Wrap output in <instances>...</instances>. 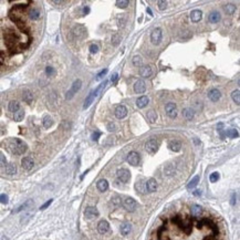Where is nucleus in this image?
Instances as JSON below:
<instances>
[{
    "label": "nucleus",
    "mask_w": 240,
    "mask_h": 240,
    "mask_svg": "<svg viewBox=\"0 0 240 240\" xmlns=\"http://www.w3.org/2000/svg\"><path fill=\"white\" fill-rule=\"evenodd\" d=\"M94 98H95V96H94V93H93V92H91V93L89 94V96H87V98L85 99L84 104H83V110H86V108H87L89 106L91 105L92 102L94 101Z\"/></svg>",
    "instance_id": "obj_30"
},
{
    "label": "nucleus",
    "mask_w": 240,
    "mask_h": 240,
    "mask_svg": "<svg viewBox=\"0 0 240 240\" xmlns=\"http://www.w3.org/2000/svg\"><path fill=\"white\" fill-rule=\"evenodd\" d=\"M106 127H107V129H108L110 132H114V131H116V125L114 124L113 122L107 123V124H106Z\"/></svg>",
    "instance_id": "obj_48"
},
{
    "label": "nucleus",
    "mask_w": 240,
    "mask_h": 240,
    "mask_svg": "<svg viewBox=\"0 0 240 240\" xmlns=\"http://www.w3.org/2000/svg\"><path fill=\"white\" fill-rule=\"evenodd\" d=\"M22 99L26 103H31L33 100V94L30 90H24L22 93Z\"/></svg>",
    "instance_id": "obj_23"
},
{
    "label": "nucleus",
    "mask_w": 240,
    "mask_h": 240,
    "mask_svg": "<svg viewBox=\"0 0 240 240\" xmlns=\"http://www.w3.org/2000/svg\"><path fill=\"white\" fill-rule=\"evenodd\" d=\"M208 98L212 100V102H217L221 98V93L217 89H212V91H209V93H208Z\"/></svg>",
    "instance_id": "obj_17"
},
{
    "label": "nucleus",
    "mask_w": 240,
    "mask_h": 240,
    "mask_svg": "<svg viewBox=\"0 0 240 240\" xmlns=\"http://www.w3.org/2000/svg\"><path fill=\"white\" fill-rule=\"evenodd\" d=\"M106 73H107V69H104L103 71H101L99 74L96 75V78H95V80H98V81H99V80H101V79H102L103 77H104V75H105Z\"/></svg>",
    "instance_id": "obj_50"
},
{
    "label": "nucleus",
    "mask_w": 240,
    "mask_h": 240,
    "mask_svg": "<svg viewBox=\"0 0 240 240\" xmlns=\"http://www.w3.org/2000/svg\"><path fill=\"white\" fill-rule=\"evenodd\" d=\"M81 86H82V81H81L80 79H77V80L73 82V84H72V87H71L70 91L66 92L65 99H66V100H71V99H72V98L74 96V94H75L77 92L80 91Z\"/></svg>",
    "instance_id": "obj_2"
},
{
    "label": "nucleus",
    "mask_w": 240,
    "mask_h": 240,
    "mask_svg": "<svg viewBox=\"0 0 240 240\" xmlns=\"http://www.w3.org/2000/svg\"><path fill=\"white\" fill-rule=\"evenodd\" d=\"M201 18H203V12L200 11V10H193L191 12V19L193 22H198L201 20Z\"/></svg>",
    "instance_id": "obj_19"
},
{
    "label": "nucleus",
    "mask_w": 240,
    "mask_h": 240,
    "mask_svg": "<svg viewBox=\"0 0 240 240\" xmlns=\"http://www.w3.org/2000/svg\"><path fill=\"white\" fill-rule=\"evenodd\" d=\"M230 203H231V205H235V204H236V195H235V194L231 196V201H230Z\"/></svg>",
    "instance_id": "obj_57"
},
{
    "label": "nucleus",
    "mask_w": 240,
    "mask_h": 240,
    "mask_svg": "<svg viewBox=\"0 0 240 240\" xmlns=\"http://www.w3.org/2000/svg\"><path fill=\"white\" fill-rule=\"evenodd\" d=\"M9 111L12 112V113H17L19 110H20V103L18 101H11L9 103V106H8Z\"/></svg>",
    "instance_id": "obj_24"
},
{
    "label": "nucleus",
    "mask_w": 240,
    "mask_h": 240,
    "mask_svg": "<svg viewBox=\"0 0 240 240\" xmlns=\"http://www.w3.org/2000/svg\"><path fill=\"white\" fill-rule=\"evenodd\" d=\"M23 117H24V111L23 110H19L17 113L14 114V120L16 122H21L23 120Z\"/></svg>",
    "instance_id": "obj_33"
},
{
    "label": "nucleus",
    "mask_w": 240,
    "mask_h": 240,
    "mask_svg": "<svg viewBox=\"0 0 240 240\" xmlns=\"http://www.w3.org/2000/svg\"><path fill=\"white\" fill-rule=\"evenodd\" d=\"M131 229H132V226H131V224L125 221V222H123V224L121 225L120 231H121V233H122L123 236H127L128 233H131Z\"/></svg>",
    "instance_id": "obj_20"
},
{
    "label": "nucleus",
    "mask_w": 240,
    "mask_h": 240,
    "mask_svg": "<svg viewBox=\"0 0 240 240\" xmlns=\"http://www.w3.org/2000/svg\"><path fill=\"white\" fill-rule=\"evenodd\" d=\"M42 124H43V126H44V128H50V127L52 126V124H53L52 119H51L50 116H44V117H43V121H42Z\"/></svg>",
    "instance_id": "obj_35"
},
{
    "label": "nucleus",
    "mask_w": 240,
    "mask_h": 240,
    "mask_svg": "<svg viewBox=\"0 0 240 240\" xmlns=\"http://www.w3.org/2000/svg\"><path fill=\"white\" fill-rule=\"evenodd\" d=\"M52 3H54V5H60V3H63L64 1H51Z\"/></svg>",
    "instance_id": "obj_58"
},
{
    "label": "nucleus",
    "mask_w": 240,
    "mask_h": 240,
    "mask_svg": "<svg viewBox=\"0 0 240 240\" xmlns=\"http://www.w3.org/2000/svg\"><path fill=\"white\" fill-rule=\"evenodd\" d=\"M9 149L14 155H22L23 153L27 152L28 146L20 138H12L9 143Z\"/></svg>",
    "instance_id": "obj_1"
},
{
    "label": "nucleus",
    "mask_w": 240,
    "mask_h": 240,
    "mask_svg": "<svg viewBox=\"0 0 240 240\" xmlns=\"http://www.w3.org/2000/svg\"><path fill=\"white\" fill-rule=\"evenodd\" d=\"M72 35L75 39H83L86 35V29L83 24H75L72 29Z\"/></svg>",
    "instance_id": "obj_3"
},
{
    "label": "nucleus",
    "mask_w": 240,
    "mask_h": 240,
    "mask_svg": "<svg viewBox=\"0 0 240 240\" xmlns=\"http://www.w3.org/2000/svg\"><path fill=\"white\" fill-rule=\"evenodd\" d=\"M16 172H17V167L14 164H8L6 166V173L8 175H14Z\"/></svg>",
    "instance_id": "obj_31"
},
{
    "label": "nucleus",
    "mask_w": 240,
    "mask_h": 240,
    "mask_svg": "<svg viewBox=\"0 0 240 240\" xmlns=\"http://www.w3.org/2000/svg\"><path fill=\"white\" fill-rule=\"evenodd\" d=\"M1 64H3V53L1 52Z\"/></svg>",
    "instance_id": "obj_60"
},
{
    "label": "nucleus",
    "mask_w": 240,
    "mask_h": 240,
    "mask_svg": "<svg viewBox=\"0 0 240 240\" xmlns=\"http://www.w3.org/2000/svg\"><path fill=\"white\" fill-rule=\"evenodd\" d=\"M29 17H30V19H32V20H38V19L40 18V11H39L38 9H32V10L29 12Z\"/></svg>",
    "instance_id": "obj_34"
},
{
    "label": "nucleus",
    "mask_w": 240,
    "mask_h": 240,
    "mask_svg": "<svg viewBox=\"0 0 240 240\" xmlns=\"http://www.w3.org/2000/svg\"><path fill=\"white\" fill-rule=\"evenodd\" d=\"M145 148L148 152L149 154H155L158 149V142L156 140H149L145 144Z\"/></svg>",
    "instance_id": "obj_8"
},
{
    "label": "nucleus",
    "mask_w": 240,
    "mask_h": 240,
    "mask_svg": "<svg viewBox=\"0 0 240 240\" xmlns=\"http://www.w3.org/2000/svg\"><path fill=\"white\" fill-rule=\"evenodd\" d=\"M21 166L26 170H30L33 168L35 166V162L31 157H23L21 159Z\"/></svg>",
    "instance_id": "obj_11"
},
{
    "label": "nucleus",
    "mask_w": 240,
    "mask_h": 240,
    "mask_svg": "<svg viewBox=\"0 0 240 240\" xmlns=\"http://www.w3.org/2000/svg\"><path fill=\"white\" fill-rule=\"evenodd\" d=\"M83 14H90V7H89V6H85V7L83 8Z\"/></svg>",
    "instance_id": "obj_56"
},
{
    "label": "nucleus",
    "mask_w": 240,
    "mask_h": 240,
    "mask_svg": "<svg viewBox=\"0 0 240 240\" xmlns=\"http://www.w3.org/2000/svg\"><path fill=\"white\" fill-rule=\"evenodd\" d=\"M0 157H1V166H2V167H5V166L7 165V161H6V158H5V155L1 153Z\"/></svg>",
    "instance_id": "obj_53"
},
{
    "label": "nucleus",
    "mask_w": 240,
    "mask_h": 240,
    "mask_svg": "<svg viewBox=\"0 0 240 240\" xmlns=\"http://www.w3.org/2000/svg\"><path fill=\"white\" fill-rule=\"evenodd\" d=\"M127 162L129 165H133V166H137L138 163H140V155L138 153L136 152H129V154L127 155Z\"/></svg>",
    "instance_id": "obj_10"
},
{
    "label": "nucleus",
    "mask_w": 240,
    "mask_h": 240,
    "mask_svg": "<svg viewBox=\"0 0 240 240\" xmlns=\"http://www.w3.org/2000/svg\"><path fill=\"white\" fill-rule=\"evenodd\" d=\"M238 84H239V85H240V80H239V81H238Z\"/></svg>",
    "instance_id": "obj_62"
},
{
    "label": "nucleus",
    "mask_w": 240,
    "mask_h": 240,
    "mask_svg": "<svg viewBox=\"0 0 240 240\" xmlns=\"http://www.w3.org/2000/svg\"><path fill=\"white\" fill-rule=\"evenodd\" d=\"M174 172H175V168H174L173 165H167V166L164 168V173H165L167 176H172V175L174 174Z\"/></svg>",
    "instance_id": "obj_41"
},
{
    "label": "nucleus",
    "mask_w": 240,
    "mask_h": 240,
    "mask_svg": "<svg viewBox=\"0 0 240 240\" xmlns=\"http://www.w3.org/2000/svg\"><path fill=\"white\" fill-rule=\"evenodd\" d=\"M110 230V225L106 220H101L99 224H98V231L101 235H104Z\"/></svg>",
    "instance_id": "obj_14"
},
{
    "label": "nucleus",
    "mask_w": 240,
    "mask_h": 240,
    "mask_svg": "<svg viewBox=\"0 0 240 240\" xmlns=\"http://www.w3.org/2000/svg\"><path fill=\"white\" fill-rule=\"evenodd\" d=\"M217 236H215V235H212V236H207V237H205L203 240H218L217 238H216Z\"/></svg>",
    "instance_id": "obj_54"
},
{
    "label": "nucleus",
    "mask_w": 240,
    "mask_h": 240,
    "mask_svg": "<svg viewBox=\"0 0 240 240\" xmlns=\"http://www.w3.org/2000/svg\"><path fill=\"white\" fill-rule=\"evenodd\" d=\"M30 203H31V201H30V200H28L27 203H24L23 205H21L20 207H18L16 210H14V212H21V210H24V209H26V208H27V207L30 205Z\"/></svg>",
    "instance_id": "obj_45"
},
{
    "label": "nucleus",
    "mask_w": 240,
    "mask_h": 240,
    "mask_svg": "<svg viewBox=\"0 0 240 240\" xmlns=\"http://www.w3.org/2000/svg\"><path fill=\"white\" fill-rule=\"evenodd\" d=\"M198 182H199V176H195L193 179H191V182L188 183V185H187V188H188V189H193V188H195V187L197 186Z\"/></svg>",
    "instance_id": "obj_38"
},
{
    "label": "nucleus",
    "mask_w": 240,
    "mask_h": 240,
    "mask_svg": "<svg viewBox=\"0 0 240 240\" xmlns=\"http://www.w3.org/2000/svg\"><path fill=\"white\" fill-rule=\"evenodd\" d=\"M52 201H53V199H50V200H48L47 203H44V204H43V205L40 207V210H44L45 208H48V207H49V206L52 204Z\"/></svg>",
    "instance_id": "obj_51"
},
{
    "label": "nucleus",
    "mask_w": 240,
    "mask_h": 240,
    "mask_svg": "<svg viewBox=\"0 0 240 240\" xmlns=\"http://www.w3.org/2000/svg\"><path fill=\"white\" fill-rule=\"evenodd\" d=\"M183 115L184 117L186 119V120L191 121L194 119V116H195V112L191 110V108H185L183 111Z\"/></svg>",
    "instance_id": "obj_27"
},
{
    "label": "nucleus",
    "mask_w": 240,
    "mask_h": 240,
    "mask_svg": "<svg viewBox=\"0 0 240 240\" xmlns=\"http://www.w3.org/2000/svg\"><path fill=\"white\" fill-rule=\"evenodd\" d=\"M146 186H147V191L149 193H154V191H157V182L154 178H149L146 182Z\"/></svg>",
    "instance_id": "obj_18"
},
{
    "label": "nucleus",
    "mask_w": 240,
    "mask_h": 240,
    "mask_svg": "<svg viewBox=\"0 0 240 240\" xmlns=\"http://www.w3.org/2000/svg\"><path fill=\"white\" fill-rule=\"evenodd\" d=\"M116 6L119 8L124 9V8H126L128 6V1L127 0H119V1H116Z\"/></svg>",
    "instance_id": "obj_42"
},
{
    "label": "nucleus",
    "mask_w": 240,
    "mask_h": 240,
    "mask_svg": "<svg viewBox=\"0 0 240 240\" xmlns=\"http://www.w3.org/2000/svg\"><path fill=\"white\" fill-rule=\"evenodd\" d=\"M45 73H47V75H49V77H53V75L56 74V70H54L52 66H47Z\"/></svg>",
    "instance_id": "obj_46"
},
{
    "label": "nucleus",
    "mask_w": 240,
    "mask_h": 240,
    "mask_svg": "<svg viewBox=\"0 0 240 240\" xmlns=\"http://www.w3.org/2000/svg\"><path fill=\"white\" fill-rule=\"evenodd\" d=\"M200 194H201V193H200V191H194V195H195V196H199Z\"/></svg>",
    "instance_id": "obj_59"
},
{
    "label": "nucleus",
    "mask_w": 240,
    "mask_h": 240,
    "mask_svg": "<svg viewBox=\"0 0 240 240\" xmlns=\"http://www.w3.org/2000/svg\"><path fill=\"white\" fill-rule=\"evenodd\" d=\"M220 19H221L220 14L217 12V11H212V14H209V17H208V20H209V22H212V23H217V22L220 21Z\"/></svg>",
    "instance_id": "obj_25"
},
{
    "label": "nucleus",
    "mask_w": 240,
    "mask_h": 240,
    "mask_svg": "<svg viewBox=\"0 0 240 240\" xmlns=\"http://www.w3.org/2000/svg\"><path fill=\"white\" fill-rule=\"evenodd\" d=\"M135 188H136V191H138L140 194H145L146 191H147L146 183H144V180H143V179H140V180H137V182H136Z\"/></svg>",
    "instance_id": "obj_16"
},
{
    "label": "nucleus",
    "mask_w": 240,
    "mask_h": 240,
    "mask_svg": "<svg viewBox=\"0 0 240 240\" xmlns=\"http://www.w3.org/2000/svg\"><path fill=\"white\" fill-rule=\"evenodd\" d=\"M100 136H101V133L95 131V132L92 134V140H93V141H95V142H98V140H99Z\"/></svg>",
    "instance_id": "obj_52"
},
{
    "label": "nucleus",
    "mask_w": 240,
    "mask_h": 240,
    "mask_svg": "<svg viewBox=\"0 0 240 240\" xmlns=\"http://www.w3.org/2000/svg\"><path fill=\"white\" fill-rule=\"evenodd\" d=\"M0 199H1V204H3V205L8 204V200H9V198H8V196L6 195V194H1V196H0Z\"/></svg>",
    "instance_id": "obj_49"
},
{
    "label": "nucleus",
    "mask_w": 240,
    "mask_h": 240,
    "mask_svg": "<svg viewBox=\"0 0 240 240\" xmlns=\"http://www.w3.org/2000/svg\"><path fill=\"white\" fill-rule=\"evenodd\" d=\"M219 179V174L217 173V172H215V173H212V175L209 176V180L212 182V183H216L217 180Z\"/></svg>",
    "instance_id": "obj_44"
},
{
    "label": "nucleus",
    "mask_w": 240,
    "mask_h": 240,
    "mask_svg": "<svg viewBox=\"0 0 240 240\" xmlns=\"http://www.w3.org/2000/svg\"><path fill=\"white\" fill-rule=\"evenodd\" d=\"M116 176H117V178L120 179L121 182L127 183L129 180V178H131V173L126 168H121V169H117V172H116Z\"/></svg>",
    "instance_id": "obj_4"
},
{
    "label": "nucleus",
    "mask_w": 240,
    "mask_h": 240,
    "mask_svg": "<svg viewBox=\"0 0 240 240\" xmlns=\"http://www.w3.org/2000/svg\"><path fill=\"white\" fill-rule=\"evenodd\" d=\"M147 104H148V98L147 96H141V98L136 100V105L138 108H144Z\"/></svg>",
    "instance_id": "obj_21"
},
{
    "label": "nucleus",
    "mask_w": 240,
    "mask_h": 240,
    "mask_svg": "<svg viewBox=\"0 0 240 240\" xmlns=\"http://www.w3.org/2000/svg\"><path fill=\"white\" fill-rule=\"evenodd\" d=\"M168 147L173 152H179L180 147H182V144H180V142L178 141H170L169 144H168Z\"/></svg>",
    "instance_id": "obj_26"
},
{
    "label": "nucleus",
    "mask_w": 240,
    "mask_h": 240,
    "mask_svg": "<svg viewBox=\"0 0 240 240\" xmlns=\"http://www.w3.org/2000/svg\"><path fill=\"white\" fill-rule=\"evenodd\" d=\"M134 91L137 94H142V93H144V92L146 91V84H145V82L143 80H138V81L135 82Z\"/></svg>",
    "instance_id": "obj_12"
},
{
    "label": "nucleus",
    "mask_w": 240,
    "mask_h": 240,
    "mask_svg": "<svg viewBox=\"0 0 240 240\" xmlns=\"http://www.w3.org/2000/svg\"><path fill=\"white\" fill-rule=\"evenodd\" d=\"M231 99H233V101L236 103V104L240 105V91L239 90H236V91H233V93H231Z\"/></svg>",
    "instance_id": "obj_32"
},
{
    "label": "nucleus",
    "mask_w": 240,
    "mask_h": 240,
    "mask_svg": "<svg viewBox=\"0 0 240 240\" xmlns=\"http://www.w3.org/2000/svg\"><path fill=\"white\" fill-rule=\"evenodd\" d=\"M147 12H148L149 14H152V11H151V9H149V8H147Z\"/></svg>",
    "instance_id": "obj_61"
},
{
    "label": "nucleus",
    "mask_w": 240,
    "mask_h": 240,
    "mask_svg": "<svg viewBox=\"0 0 240 240\" xmlns=\"http://www.w3.org/2000/svg\"><path fill=\"white\" fill-rule=\"evenodd\" d=\"M100 215L99 210L95 208V207H92V206H89L86 207L84 210V216L87 219H93V218H96L98 216Z\"/></svg>",
    "instance_id": "obj_9"
},
{
    "label": "nucleus",
    "mask_w": 240,
    "mask_h": 240,
    "mask_svg": "<svg viewBox=\"0 0 240 240\" xmlns=\"http://www.w3.org/2000/svg\"><path fill=\"white\" fill-rule=\"evenodd\" d=\"M123 206H124V208L126 210H128V212H134L135 209H136V207H137V203L135 201V199H133V198L127 197L124 199Z\"/></svg>",
    "instance_id": "obj_5"
},
{
    "label": "nucleus",
    "mask_w": 240,
    "mask_h": 240,
    "mask_svg": "<svg viewBox=\"0 0 240 240\" xmlns=\"http://www.w3.org/2000/svg\"><path fill=\"white\" fill-rule=\"evenodd\" d=\"M162 38H163V33H162V30L159 28H156L152 31L151 40H152V42L154 43V44H159L161 41H162Z\"/></svg>",
    "instance_id": "obj_6"
},
{
    "label": "nucleus",
    "mask_w": 240,
    "mask_h": 240,
    "mask_svg": "<svg viewBox=\"0 0 240 240\" xmlns=\"http://www.w3.org/2000/svg\"><path fill=\"white\" fill-rule=\"evenodd\" d=\"M96 187H98V189H99L100 191H107V188H108V183H107V180L106 179H100L99 182L96 183Z\"/></svg>",
    "instance_id": "obj_22"
},
{
    "label": "nucleus",
    "mask_w": 240,
    "mask_h": 240,
    "mask_svg": "<svg viewBox=\"0 0 240 240\" xmlns=\"http://www.w3.org/2000/svg\"><path fill=\"white\" fill-rule=\"evenodd\" d=\"M165 111H166V114H167L169 117H172V119H174V117H176L177 116L176 104L173 103V102H169V103H167V104L165 105Z\"/></svg>",
    "instance_id": "obj_7"
},
{
    "label": "nucleus",
    "mask_w": 240,
    "mask_h": 240,
    "mask_svg": "<svg viewBox=\"0 0 240 240\" xmlns=\"http://www.w3.org/2000/svg\"><path fill=\"white\" fill-rule=\"evenodd\" d=\"M126 115H127V108L124 105H119L116 108H115V116H116L119 120L124 119Z\"/></svg>",
    "instance_id": "obj_13"
},
{
    "label": "nucleus",
    "mask_w": 240,
    "mask_h": 240,
    "mask_svg": "<svg viewBox=\"0 0 240 240\" xmlns=\"http://www.w3.org/2000/svg\"><path fill=\"white\" fill-rule=\"evenodd\" d=\"M117 78H119L117 73H115V74H113V77L111 78V82H112V83H116V81H117Z\"/></svg>",
    "instance_id": "obj_55"
},
{
    "label": "nucleus",
    "mask_w": 240,
    "mask_h": 240,
    "mask_svg": "<svg viewBox=\"0 0 240 240\" xmlns=\"http://www.w3.org/2000/svg\"><path fill=\"white\" fill-rule=\"evenodd\" d=\"M111 42H112V44L113 45H119L121 42V35L117 33V32H115L113 35H112V38H111Z\"/></svg>",
    "instance_id": "obj_36"
},
{
    "label": "nucleus",
    "mask_w": 240,
    "mask_h": 240,
    "mask_svg": "<svg viewBox=\"0 0 240 240\" xmlns=\"http://www.w3.org/2000/svg\"><path fill=\"white\" fill-rule=\"evenodd\" d=\"M191 215L194 216V217H198V216H200L201 215V212H203V208L200 207V206L198 205H194L191 206Z\"/></svg>",
    "instance_id": "obj_28"
},
{
    "label": "nucleus",
    "mask_w": 240,
    "mask_h": 240,
    "mask_svg": "<svg viewBox=\"0 0 240 240\" xmlns=\"http://www.w3.org/2000/svg\"><path fill=\"white\" fill-rule=\"evenodd\" d=\"M132 61H133L134 66H136V68H141L142 64H143V60H142V58L140 56H135Z\"/></svg>",
    "instance_id": "obj_40"
},
{
    "label": "nucleus",
    "mask_w": 240,
    "mask_h": 240,
    "mask_svg": "<svg viewBox=\"0 0 240 240\" xmlns=\"http://www.w3.org/2000/svg\"><path fill=\"white\" fill-rule=\"evenodd\" d=\"M226 135L229 137V138H236V137H238V136H239V133L237 132V129H233V128H231V129H228V131H227Z\"/></svg>",
    "instance_id": "obj_39"
},
{
    "label": "nucleus",
    "mask_w": 240,
    "mask_h": 240,
    "mask_svg": "<svg viewBox=\"0 0 240 240\" xmlns=\"http://www.w3.org/2000/svg\"><path fill=\"white\" fill-rule=\"evenodd\" d=\"M90 52H91L92 54H95V53H98V52H99V47H98V44H94V43H92L91 45H90Z\"/></svg>",
    "instance_id": "obj_47"
},
{
    "label": "nucleus",
    "mask_w": 240,
    "mask_h": 240,
    "mask_svg": "<svg viewBox=\"0 0 240 240\" xmlns=\"http://www.w3.org/2000/svg\"><path fill=\"white\" fill-rule=\"evenodd\" d=\"M224 10H225V12H226L227 14H233V12L236 11V6L229 3V5H226V6L224 7Z\"/></svg>",
    "instance_id": "obj_37"
},
{
    "label": "nucleus",
    "mask_w": 240,
    "mask_h": 240,
    "mask_svg": "<svg viewBox=\"0 0 240 240\" xmlns=\"http://www.w3.org/2000/svg\"><path fill=\"white\" fill-rule=\"evenodd\" d=\"M146 116H147V120L149 121V123H152V124H154L156 120H157V114H156L154 110H149L147 114H146Z\"/></svg>",
    "instance_id": "obj_29"
},
{
    "label": "nucleus",
    "mask_w": 240,
    "mask_h": 240,
    "mask_svg": "<svg viewBox=\"0 0 240 240\" xmlns=\"http://www.w3.org/2000/svg\"><path fill=\"white\" fill-rule=\"evenodd\" d=\"M140 74L143 78H149L153 74V70H152V68L149 65H143L141 68V70H140Z\"/></svg>",
    "instance_id": "obj_15"
},
{
    "label": "nucleus",
    "mask_w": 240,
    "mask_h": 240,
    "mask_svg": "<svg viewBox=\"0 0 240 240\" xmlns=\"http://www.w3.org/2000/svg\"><path fill=\"white\" fill-rule=\"evenodd\" d=\"M157 5H158V8H159V10H165V9L167 8V1L159 0V1H157Z\"/></svg>",
    "instance_id": "obj_43"
}]
</instances>
